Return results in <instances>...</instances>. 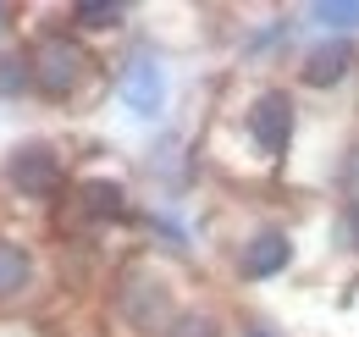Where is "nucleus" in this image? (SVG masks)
<instances>
[{
	"mask_svg": "<svg viewBox=\"0 0 359 337\" xmlns=\"http://www.w3.org/2000/svg\"><path fill=\"white\" fill-rule=\"evenodd\" d=\"M11 17H17V6H0V28H11Z\"/></svg>",
	"mask_w": 359,
	"mask_h": 337,
	"instance_id": "16",
	"label": "nucleus"
},
{
	"mask_svg": "<svg viewBox=\"0 0 359 337\" xmlns=\"http://www.w3.org/2000/svg\"><path fill=\"white\" fill-rule=\"evenodd\" d=\"M28 61H34V88L45 94V100H72L78 88H83V78H89V50L72 39L67 28H50V34H39L34 39V50H28Z\"/></svg>",
	"mask_w": 359,
	"mask_h": 337,
	"instance_id": "2",
	"label": "nucleus"
},
{
	"mask_svg": "<svg viewBox=\"0 0 359 337\" xmlns=\"http://www.w3.org/2000/svg\"><path fill=\"white\" fill-rule=\"evenodd\" d=\"M287 265H293V238H287L282 227L255 232V238L238 249V277H243V282H271V277L287 271Z\"/></svg>",
	"mask_w": 359,
	"mask_h": 337,
	"instance_id": "6",
	"label": "nucleus"
},
{
	"mask_svg": "<svg viewBox=\"0 0 359 337\" xmlns=\"http://www.w3.org/2000/svg\"><path fill=\"white\" fill-rule=\"evenodd\" d=\"M34 88V61L22 50H0V100H22Z\"/></svg>",
	"mask_w": 359,
	"mask_h": 337,
	"instance_id": "10",
	"label": "nucleus"
},
{
	"mask_svg": "<svg viewBox=\"0 0 359 337\" xmlns=\"http://www.w3.org/2000/svg\"><path fill=\"white\" fill-rule=\"evenodd\" d=\"M116 94H122V105L133 117H161V105H166V67H161V55L155 50H133L122 61V72H116Z\"/></svg>",
	"mask_w": 359,
	"mask_h": 337,
	"instance_id": "5",
	"label": "nucleus"
},
{
	"mask_svg": "<svg viewBox=\"0 0 359 337\" xmlns=\"http://www.w3.org/2000/svg\"><path fill=\"white\" fill-rule=\"evenodd\" d=\"M166 337H222V315H210V310H182Z\"/></svg>",
	"mask_w": 359,
	"mask_h": 337,
	"instance_id": "13",
	"label": "nucleus"
},
{
	"mask_svg": "<svg viewBox=\"0 0 359 337\" xmlns=\"http://www.w3.org/2000/svg\"><path fill=\"white\" fill-rule=\"evenodd\" d=\"M6 183H11V194L34 199V205H50V199H61V188H67V166H61V155H55L50 144L28 138V144H17V150L6 155Z\"/></svg>",
	"mask_w": 359,
	"mask_h": 337,
	"instance_id": "4",
	"label": "nucleus"
},
{
	"mask_svg": "<svg viewBox=\"0 0 359 337\" xmlns=\"http://www.w3.org/2000/svg\"><path fill=\"white\" fill-rule=\"evenodd\" d=\"M310 22L337 28V39H343V34H354V28H359V0H315V6H310Z\"/></svg>",
	"mask_w": 359,
	"mask_h": 337,
	"instance_id": "12",
	"label": "nucleus"
},
{
	"mask_svg": "<svg viewBox=\"0 0 359 337\" xmlns=\"http://www.w3.org/2000/svg\"><path fill=\"white\" fill-rule=\"evenodd\" d=\"M28 282H34V254L22 244H11V238H0V304L22 298Z\"/></svg>",
	"mask_w": 359,
	"mask_h": 337,
	"instance_id": "9",
	"label": "nucleus"
},
{
	"mask_svg": "<svg viewBox=\"0 0 359 337\" xmlns=\"http://www.w3.org/2000/svg\"><path fill=\"white\" fill-rule=\"evenodd\" d=\"M122 17H128V6H105V0H78V6H72V22L89 28V34H111V28H122Z\"/></svg>",
	"mask_w": 359,
	"mask_h": 337,
	"instance_id": "11",
	"label": "nucleus"
},
{
	"mask_svg": "<svg viewBox=\"0 0 359 337\" xmlns=\"http://www.w3.org/2000/svg\"><path fill=\"white\" fill-rule=\"evenodd\" d=\"M343 238L359 249V199H343Z\"/></svg>",
	"mask_w": 359,
	"mask_h": 337,
	"instance_id": "14",
	"label": "nucleus"
},
{
	"mask_svg": "<svg viewBox=\"0 0 359 337\" xmlns=\"http://www.w3.org/2000/svg\"><path fill=\"white\" fill-rule=\"evenodd\" d=\"M243 133H249V144H255L266 161H282V155L293 150V133H299L293 94H287V88H260V94L249 100V111H243Z\"/></svg>",
	"mask_w": 359,
	"mask_h": 337,
	"instance_id": "3",
	"label": "nucleus"
},
{
	"mask_svg": "<svg viewBox=\"0 0 359 337\" xmlns=\"http://www.w3.org/2000/svg\"><path fill=\"white\" fill-rule=\"evenodd\" d=\"M116 321L128 326L133 337H166L172 332V321H177V288H172V277L166 271H155V265H128L122 277H116Z\"/></svg>",
	"mask_w": 359,
	"mask_h": 337,
	"instance_id": "1",
	"label": "nucleus"
},
{
	"mask_svg": "<svg viewBox=\"0 0 359 337\" xmlns=\"http://www.w3.org/2000/svg\"><path fill=\"white\" fill-rule=\"evenodd\" d=\"M67 211L78 216V221H128L133 205H128V188H122V183H111V177H83V183L72 188Z\"/></svg>",
	"mask_w": 359,
	"mask_h": 337,
	"instance_id": "7",
	"label": "nucleus"
},
{
	"mask_svg": "<svg viewBox=\"0 0 359 337\" xmlns=\"http://www.w3.org/2000/svg\"><path fill=\"white\" fill-rule=\"evenodd\" d=\"M243 337H276V332H271L266 321H243Z\"/></svg>",
	"mask_w": 359,
	"mask_h": 337,
	"instance_id": "15",
	"label": "nucleus"
},
{
	"mask_svg": "<svg viewBox=\"0 0 359 337\" xmlns=\"http://www.w3.org/2000/svg\"><path fill=\"white\" fill-rule=\"evenodd\" d=\"M354 61H359V50L348 39H320L315 50H304V61H299V84L304 88H332V84H343V78L354 72Z\"/></svg>",
	"mask_w": 359,
	"mask_h": 337,
	"instance_id": "8",
	"label": "nucleus"
}]
</instances>
